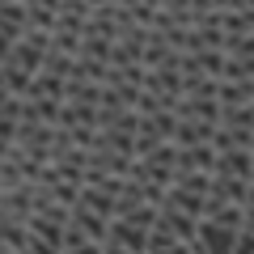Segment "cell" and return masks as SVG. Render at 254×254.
<instances>
[{"mask_svg": "<svg viewBox=\"0 0 254 254\" xmlns=\"http://www.w3.org/2000/svg\"><path fill=\"white\" fill-rule=\"evenodd\" d=\"M26 254H64V246H55V242H47V237L30 233V246H26Z\"/></svg>", "mask_w": 254, "mask_h": 254, "instance_id": "obj_6", "label": "cell"}, {"mask_svg": "<svg viewBox=\"0 0 254 254\" xmlns=\"http://www.w3.org/2000/svg\"><path fill=\"white\" fill-rule=\"evenodd\" d=\"M106 254H136V250H127V246H119V242H106Z\"/></svg>", "mask_w": 254, "mask_h": 254, "instance_id": "obj_7", "label": "cell"}, {"mask_svg": "<svg viewBox=\"0 0 254 254\" xmlns=\"http://www.w3.org/2000/svg\"><path fill=\"white\" fill-rule=\"evenodd\" d=\"M144 254H195V246L182 242V237H174L165 225H153V233H148V250Z\"/></svg>", "mask_w": 254, "mask_h": 254, "instance_id": "obj_4", "label": "cell"}, {"mask_svg": "<svg viewBox=\"0 0 254 254\" xmlns=\"http://www.w3.org/2000/svg\"><path fill=\"white\" fill-rule=\"evenodd\" d=\"M72 225L81 229L85 237H93V242H106V237H110V216L85 208V203H72Z\"/></svg>", "mask_w": 254, "mask_h": 254, "instance_id": "obj_3", "label": "cell"}, {"mask_svg": "<svg viewBox=\"0 0 254 254\" xmlns=\"http://www.w3.org/2000/svg\"><path fill=\"white\" fill-rule=\"evenodd\" d=\"M237 233H242V229H229V225H216V220L199 216V237L190 246H195V254H233Z\"/></svg>", "mask_w": 254, "mask_h": 254, "instance_id": "obj_1", "label": "cell"}, {"mask_svg": "<svg viewBox=\"0 0 254 254\" xmlns=\"http://www.w3.org/2000/svg\"><path fill=\"white\" fill-rule=\"evenodd\" d=\"M0 242L9 246V250L26 254V246H30V220H13V216H0Z\"/></svg>", "mask_w": 254, "mask_h": 254, "instance_id": "obj_5", "label": "cell"}, {"mask_svg": "<svg viewBox=\"0 0 254 254\" xmlns=\"http://www.w3.org/2000/svg\"><path fill=\"white\" fill-rule=\"evenodd\" d=\"M0 254H17V250H9V246H4V242H0Z\"/></svg>", "mask_w": 254, "mask_h": 254, "instance_id": "obj_9", "label": "cell"}, {"mask_svg": "<svg viewBox=\"0 0 254 254\" xmlns=\"http://www.w3.org/2000/svg\"><path fill=\"white\" fill-rule=\"evenodd\" d=\"M246 225L254 229V203H246Z\"/></svg>", "mask_w": 254, "mask_h": 254, "instance_id": "obj_8", "label": "cell"}, {"mask_svg": "<svg viewBox=\"0 0 254 254\" xmlns=\"http://www.w3.org/2000/svg\"><path fill=\"white\" fill-rule=\"evenodd\" d=\"M157 225H165L174 237H182V242H195V237H199V216H190V212H182V208H170V203L157 208Z\"/></svg>", "mask_w": 254, "mask_h": 254, "instance_id": "obj_2", "label": "cell"}]
</instances>
